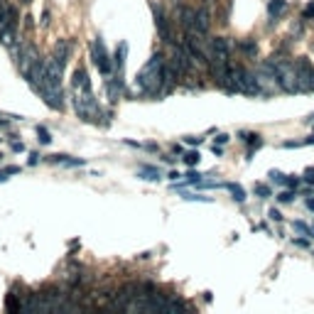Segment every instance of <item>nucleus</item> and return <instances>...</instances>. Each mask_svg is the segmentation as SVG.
<instances>
[{"mask_svg": "<svg viewBox=\"0 0 314 314\" xmlns=\"http://www.w3.org/2000/svg\"><path fill=\"white\" fill-rule=\"evenodd\" d=\"M142 150H147V152H157V145H155V142H142Z\"/></svg>", "mask_w": 314, "mask_h": 314, "instance_id": "obj_40", "label": "nucleus"}, {"mask_svg": "<svg viewBox=\"0 0 314 314\" xmlns=\"http://www.w3.org/2000/svg\"><path fill=\"white\" fill-rule=\"evenodd\" d=\"M231 49H233V42H231L228 37H224V35L211 37V40H209V49H206V54H209V64H224V62H228Z\"/></svg>", "mask_w": 314, "mask_h": 314, "instance_id": "obj_5", "label": "nucleus"}, {"mask_svg": "<svg viewBox=\"0 0 314 314\" xmlns=\"http://www.w3.org/2000/svg\"><path fill=\"white\" fill-rule=\"evenodd\" d=\"M71 106L76 111V116L84 121V123H93L98 116H101V108L96 103V96L91 91V84L84 86V89H71Z\"/></svg>", "mask_w": 314, "mask_h": 314, "instance_id": "obj_2", "label": "nucleus"}, {"mask_svg": "<svg viewBox=\"0 0 314 314\" xmlns=\"http://www.w3.org/2000/svg\"><path fill=\"white\" fill-rule=\"evenodd\" d=\"M305 206H307L310 211H314V199H307V201H305Z\"/></svg>", "mask_w": 314, "mask_h": 314, "instance_id": "obj_46", "label": "nucleus"}, {"mask_svg": "<svg viewBox=\"0 0 314 314\" xmlns=\"http://www.w3.org/2000/svg\"><path fill=\"white\" fill-rule=\"evenodd\" d=\"M177 17L182 22V27L187 32H194V17H196V10H191L187 5H177Z\"/></svg>", "mask_w": 314, "mask_h": 314, "instance_id": "obj_14", "label": "nucleus"}, {"mask_svg": "<svg viewBox=\"0 0 314 314\" xmlns=\"http://www.w3.org/2000/svg\"><path fill=\"white\" fill-rule=\"evenodd\" d=\"M37 162H40V155H37V152H30V157H27V165H30V167H35Z\"/></svg>", "mask_w": 314, "mask_h": 314, "instance_id": "obj_38", "label": "nucleus"}, {"mask_svg": "<svg viewBox=\"0 0 314 314\" xmlns=\"http://www.w3.org/2000/svg\"><path fill=\"white\" fill-rule=\"evenodd\" d=\"M126 54H128V42H118L116 52H113V62H116V69L121 71L123 64H126Z\"/></svg>", "mask_w": 314, "mask_h": 314, "instance_id": "obj_20", "label": "nucleus"}, {"mask_svg": "<svg viewBox=\"0 0 314 314\" xmlns=\"http://www.w3.org/2000/svg\"><path fill=\"white\" fill-rule=\"evenodd\" d=\"M292 228H295V231H300V233H307V236H312V228H310L305 221H292Z\"/></svg>", "mask_w": 314, "mask_h": 314, "instance_id": "obj_31", "label": "nucleus"}, {"mask_svg": "<svg viewBox=\"0 0 314 314\" xmlns=\"http://www.w3.org/2000/svg\"><path fill=\"white\" fill-rule=\"evenodd\" d=\"M302 20H312V22H314V2H310V5L305 7V12H302Z\"/></svg>", "mask_w": 314, "mask_h": 314, "instance_id": "obj_34", "label": "nucleus"}, {"mask_svg": "<svg viewBox=\"0 0 314 314\" xmlns=\"http://www.w3.org/2000/svg\"><path fill=\"white\" fill-rule=\"evenodd\" d=\"M5 310L7 312H20V302H17V295L10 290L7 292V297H5Z\"/></svg>", "mask_w": 314, "mask_h": 314, "instance_id": "obj_21", "label": "nucleus"}, {"mask_svg": "<svg viewBox=\"0 0 314 314\" xmlns=\"http://www.w3.org/2000/svg\"><path fill=\"white\" fill-rule=\"evenodd\" d=\"M137 258H140V260H150V258H152V253H150V251H147V253H140Z\"/></svg>", "mask_w": 314, "mask_h": 314, "instance_id": "obj_45", "label": "nucleus"}, {"mask_svg": "<svg viewBox=\"0 0 314 314\" xmlns=\"http://www.w3.org/2000/svg\"><path fill=\"white\" fill-rule=\"evenodd\" d=\"M89 84H91V79H89L86 69L79 66V69L71 74V89H84V86H89Z\"/></svg>", "mask_w": 314, "mask_h": 314, "instance_id": "obj_18", "label": "nucleus"}, {"mask_svg": "<svg viewBox=\"0 0 314 314\" xmlns=\"http://www.w3.org/2000/svg\"><path fill=\"white\" fill-rule=\"evenodd\" d=\"M167 179H172V182H177V179H179V172H177V170H170V175H167Z\"/></svg>", "mask_w": 314, "mask_h": 314, "instance_id": "obj_42", "label": "nucleus"}, {"mask_svg": "<svg viewBox=\"0 0 314 314\" xmlns=\"http://www.w3.org/2000/svg\"><path fill=\"white\" fill-rule=\"evenodd\" d=\"M20 2H22V5H30V2H32V0H20Z\"/></svg>", "mask_w": 314, "mask_h": 314, "instance_id": "obj_47", "label": "nucleus"}, {"mask_svg": "<svg viewBox=\"0 0 314 314\" xmlns=\"http://www.w3.org/2000/svg\"><path fill=\"white\" fill-rule=\"evenodd\" d=\"M89 54H91L93 64L98 66L101 76H106V79H108V76H113V71H116V62H113V57L108 54V49H106V45H103V40H101V37H96V40L91 42Z\"/></svg>", "mask_w": 314, "mask_h": 314, "instance_id": "obj_4", "label": "nucleus"}, {"mask_svg": "<svg viewBox=\"0 0 314 314\" xmlns=\"http://www.w3.org/2000/svg\"><path fill=\"white\" fill-rule=\"evenodd\" d=\"M40 93H42V98H45V103H47L49 108H54V111H64L66 101H64V89H62V86L45 84Z\"/></svg>", "mask_w": 314, "mask_h": 314, "instance_id": "obj_8", "label": "nucleus"}, {"mask_svg": "<svg viewBox=\"0 0 314 314\" xmlns=\"http://www.w3.org/2000/svg\"><path fill=\"white\" fill-rule=\"evenodd\" d=\"M47 162H52V165H64V167H84V165H86V160H81V157H69V155H49Z\"/></svg>", "mask_w": 314, "mask_h": 314, "instance_id": "obj_15", "label": "nucleus"}, {"mask_svg": "<svg viewBox=\"0 0 314 314\" xmlns=\"http://www.w3.org/2000/svg\"><path fill=\"white\" fill-rule=\"evenodd\" d=\"M295 201V189H282L280 194H277V204H292Z\"/></svg>", "mask_w": 314, "mask_h": 314, "instance_id": "obj_23", "label": "nucleus"}, {"mask_svg": "<svg viewBox=\"0 0 314 314\" xmlns=\"http://www.w3.org/2000/svg\"><path fill=\"white\" fill-rule=\"evenodd\" d=\"M137 177L145 179V182H160V179H162V172H160L157 167H152V165H142V167L137 170Z\"/></svg>", "mask_w": 314, "mask_h": 314, "instance_id": "obj_16", "label": "nucleus"}, {"mask_svg": "<svg viewBox=\"0 0 314 314\" xmlns=\"http://www.w3.org/2000/svg\"><path fill=\"white\" fill-rule=\"evenodd\" d=\"M204 142V137H196V135H189V137H184V145H191V147H199Z\"/></svg>", "mask_w": 314, "mask_h": 314, "instance_id": "obj_33", "label": "nucleus"}, {"mask_svg": "<svg viewBox=\"0 0 314 314\" xmlns=\"http://www.w3.org/2000/svg\"><path fill=\"white\" fill-rule=\"evenodd\" d=\"M231 79L238 89V93H246V96H263L265 89L258 79V74H251L248 69L243 66H231Z\"/></svg>", "mask_w": 314, "mask_h": 314, "instance_id": "obj_3", "label": "nucleus"}, {"mask_svg": "<svg viewBox=\"0 0 314 314\" xmlns=\"http://www.w3.org/2000/svg\"><path fill=\"white\" fill-rule=\"evenodd\" d=\"M49 22H52V12H49V10H45V12H42L40 25H42V27H49Z\"/></svg>", "mask_w": 314, "mask_h": 314, "instance_id": "obj_36", "label": "nucleus"}, {"mask_svg": "<svg viewBox=\"0 0 314 314\" xmlns=\"http://www.w3.org/2000/svg\"><path fill=\"white\" fill-rule=\"evenodd\" d=\"M287 10V0H268V17L275 22Z\"/></svg>", "mask_w": 314, "mask_h": 314, "instance_id": "obj_17", "label": "nucleus"}, {"mask_svg": "<svg viewBox=\"0 0 314 314\" xmlns=\"http://www.w3.org/2000/svg\"><path fill=\"white\" fill-rule=\"evenodd\" d=\"M228 140H231V135H228V133H219V135H216V145H226Z\"/></svg>", "mask_w": 314, "mask_h": 314, "instance_id": "obj_37", "label": "nucleus"}, {"mask_svg": "<svg viewBox=\"0 0 314 314\" xmlns=\"http://www.w3.org/2000/svg\"><path fill=\"white\" fill-rule=\"evenodd\" d=\"M170 62H172L175 66H177V69H179V74H182V76L194 71V59H191V54H189V52L184 49V47H182V45L175 49V54H172V59H170Z\"/></svg>", "mask_w": 314, "mask_h": 314, "instance_id": "obj_9", "label": "nucleus"}, {"mask_svg": "<svg viewBox=\"0 0 314 314\" xmlns=\"http://www.w3.org/2000/svg\"><path fill=\"white\" fill-rule=\"evenodd\" d=\"M37 135H40V142H42V145H49V142H52V133H49L45 126H37Z\"/></svg>", "mask_w": 314, "mask_h": 314, "instance_id": "obj_27", "label": "nucleus"}, {"mask_svg": "<svg viewBox=\"0 0 314 314\" xmlns=\"http://www.w3.org/2000/svg\"><path fill=\"white\" fill-rule=\"evenodd\" d=\"M302 179L314 187V167H307V170H305V177H302Z\"/></svg>", "mask_w": 314, "mask_h": 314, "instance_id": "obj_35", "label": "nucleus"}, {"mask_svg": "<svg viewBox=\"0 0 314 314\" xmlns=\"http://www.w3.org/2000/svg\"><path fill=\"white\" fill-rule=\"evenodd\" d=\"M69 54H71V42H69L66 37L57 40V42H54V47H52V57H54L57 62L62 64V66H66V59H69Z\"/></svg>", "mask_w": 314, "mask_h": 314, "instance_id": "obj_12", "label": "nucleus"}, {"mask_svg": "<svg viewBox=\"0 0 314 314\" xmlns=\"http://www.w3.org/2000/svg\"><path fill=\"white\" fill-rule=\"evenodd\" d=\"M253 191H255V196H260V199H268V196H272L270 187H268V184H263V182H258V184L253 187Z\"/></svg>", "mask_w": 314, "mask_h": 314, "instance_id": "obj_26", "label": "nucleus"}, {"mask_svg": "<svg viewBox=\"0 0 314 314\" xmlns=\"http://www.w3.org/2000/svg\"><path fill=\"white\" fill-rule=\"evenodd\" d=\"M165 54L162 52H155L147 64L140 69V74H137V89L142 91V93H157V91H162L165 89Z\"/></svg>", "mask_w": 314, "mask_h": 314, "instance_id": "obj_1", "label": "nucleus"}, {"mask_svg": "<svg viewBox=\"0 0 314 314\" xmlns=\"http://www.w3.org/2000/svg\"><path fill=\"white\" fill-rule=\"evenodd\" d=\"M172 152H175V155H184V150H182L179 145H172Z\"/></svg>", "mask_w": 314, "mask_h": 314, "instance_id": "obj_44", "label": "nucleus"}, {"mask_svg": "<svg viewBox=\"0 0 314 314\" xmlns=\"http://www.w3.org/2000/svg\"><path fill=\"white\" fill-rule=\"evenodd\" d=\"M10 175H20V167H15V165H12V167H2V170H0V182H5Z\"/></svg>", "mask_w": 314, "mask_h": 314, "instance_id": "obj_30", "label": "nucleus"}, {"mask_svg": "<svg viewBox=\"0 0 314 314\" xmlns=\"http://www.w3.org/2000/svg\"><path fill=\"white\" fill-rule=\"evenodd\" d=\"M282 187L297 189V187H300V177H295V175H285V179H282Z\"/></svg>", "mask_w": 314, "mask_h": 314, "instance_id": "obj_28", "label": "nucleus"}, {"mask_svg": "<svg viewBox=\"0 0 314 314\" xmlns=\"http://www.w3.org/2000/svg\"><path fill=\"white\" fill-rule=\"evenodd\" d=\"M224 189H228L231 191V196H233V201H238V204H243L246 201V189L241 187V184H236V182H224Z\"/></svg>", "mask_w": 314, "mask_h": 314, "instance_id": "obj_19", "label": "nucleus"}, {"mask_svg": "<svg viewBox=\"0 0 314 314\" xmlns=\"http://www.w3.org/2000/svg\"><path fill=\"white\" fill-rule=\"evenodd\" d=\"M199 160H201V157H199V152H196V150H189V152L182 155V162H184L187 167H196V165H199Z\"/></svg>", "mask_w": 314, "mask_h": 314, "instance_id": "obj_22", "label": "nucleus"}, {"mask_svg": "<svg viewBox=\"0 0 314 314\" xmlns=\"http://www.w3.org/2000/svg\"><path fill=\"white\" fill-rule=\"evenodd\" d=\"M241 52H243V54H248V57H255V54H258V45H255V40H246V42H241Z\"/></svg>", "mask_w": 314, "mask_h": 314, "instance_id": "obj_24", "label": "nucleus"}, {"mask_svg": "<svg viewBox=\"0 0 314 314\" xmlns=\"http://www.w3.org/2000/svg\"><path fill=\"white\" fill-rule=\"evenodd\" d=\"M238 137H241V142H243V145H248V147H251V152H248V157H246V162H251L253 152L263 147V137H260L258 133H251V130H241V133H238Z\"/></svg>", "mask_w": 314, "mask_h": 314, "instance_id": "obj_11", "label": "nucleus"}, {"mask_svg": "<svg viewBox=\"0 0 314 314\" xmlns=\"http://www.w3.org/2000/svg\"><path fill=\"white\" fill-rule=\"evenodd\" d=\"M25 147H22V142H12V152H22Z\"/></svg>", "mask_w": 314, "mask_h": 314, "instance_id": "obj_43", "label": "nucleus"}, {"mask_svg": "<svg viewBox=\"0 0 314 314\" xmlns=\"http://www.w3.org/2000/svg\"><path fill=\"white\" fill-rule=\"evenodd\" d=\"M268 177H270V182H277V184H282V179H285V175H282L280 170H270Z\"/></svg>", "mask_w": 314, "mask_h": 314, "instance_id": "obj_32", "label": "nucleus"}, {"mask_svg": "<svg viewBox=\"0 0 314 314\" xmlns=\"http://www.w3.org/2000/svg\"><path fill=\"white\" fill-rule=\"evenodd\" d=\"M209 27H211V12H209L206 7L196 10V17H194V32L206 35V32H209Z\"/></svg>", "mask_w": 314, "mask_h": 314, "instance_id": "obj_13", "label": "nucleus"}, {"mask_svg": "<svg viewBox=\"0 0 314 314\" xmlns=\"http://www.w3.org/2000/svg\"><path fill=\"white\" fill-rule=\"evenodd\" d=\"M22 76H25V81L40 93L42 91V86H45V59H40V57H35L32 62H27L22 69Z\"/></svg>", "mask_w": 314, "mask_h": 314, "instance_id": "obj_6", "label": "nucleus"}, {"mask_svg": "<svg viewBox=\"0 0 314 314\" xmlns=\"http://www.w3.org/2000/svg\"><path fill=\"white\" fill-rule=\"evenodd\" d=\"M123 91H126V81H123L121 74L106 79V96H108V101H118Z\"/></svg>", "mask_w": 314, "mask_h": 314, "instance_id": "obj_10", "label": "nucleus"}, {"mask_svg": "<svg viewBox=\"0 0 314 314\" xmlns=\"http://www.w3.org/2000/svg\"><path fill=\"white\" fill-rule=\"evenodd\" d=\"M295 246H300V248H310V241H307V238H295Z\"/></svg>", "mask_w": 314, "mask_h": 314, "instance_id": "obj_41", "label": "nucleus"}, {"mask_svg": "<svg viewBox=\"0 0 314 314\" xmlns=\"http://www.w3.org/2000/svg\"><path fill=\"white\" fill-rule=\"evenodd\" d=\"M152 15H155V27H157V35H160V40H162V42H170V45H175V37H172V27H170V20H167V15H165L162 5L152 2Z\"/></svg>", "mask_w": 314, "mask_h": 314, "instance_id": "obj_7", "label": "nucleus"}, {"mask_svg": "<svg viewBox=\"0 0 314 314\" xmlns=\"http://www.w3.org/2000/svg\"><path fill=\"white\" fill-rule=\"evenodd\" d=\"M199 182H201V175H199V172H194V170H189L187 175H184V184H194V187H196Z\"/></svg>", "mask_w": 314, "mask_h": 314, "instance_id": "obj_29", "label": "nucleus"}, {"mask_svg": "<svg viewBox=\"0 0 314 314\" xmlns=\"http://www.w3.org/2000/svg\"><path fill=\"white\" fill-rule=\"evenodd\" d=\"M182 199H184V201H206V204H211V201H214L211 196H201V194H194V191H184V194H182Z\"/></svg>", "mask_w": 314, "mask_h": 314, "instance_id": "obj_25", "label": "nucleus"}, {"mask_svg": "<svg viewBox=\"0 0 314 314\" xmlns=\"http://www.w3.org/2000/svg\"><path fill=\"white\" fill-rule=\"evenodd\" d=\"M268 216H270L272 221H282V214H280L277 209H270V214H268Z\"/></svg>", "mask_w": 314, "mask_h": 314, "instance_id": "obj_39", "label": "nucleus"}]
</instances>
